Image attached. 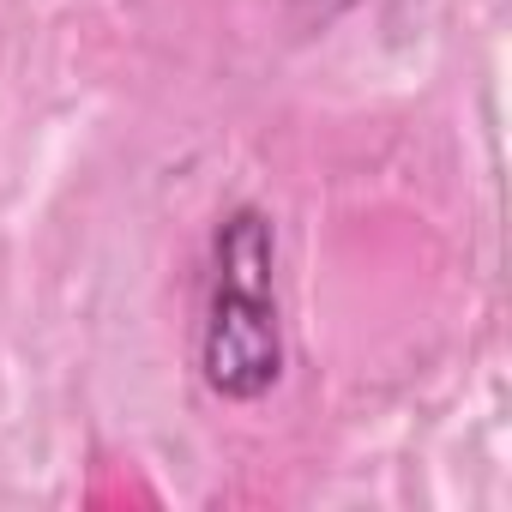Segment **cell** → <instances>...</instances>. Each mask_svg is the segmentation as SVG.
Returning a JSON list of instances; mask_svg holds the SVG:
<instances>
[{
  "label": "cell",
  "mask_w": 512,
  "mask_h": 512,
  "mask_svg": "<svg viewBox=\"0 0 512 512\" xmlns=\"http://www.w3.org/2000/svg\"><path fill=\"white\" fill-rule=\"evenodd\" d=\"M211 253H217V278L205 302L199 368L217 398L253 404L284 374V332H278V302H272V223L253 205H241L223 217Z\"/></svg>",
  "instance_id": "6da1fadb"
}]
</instances>
